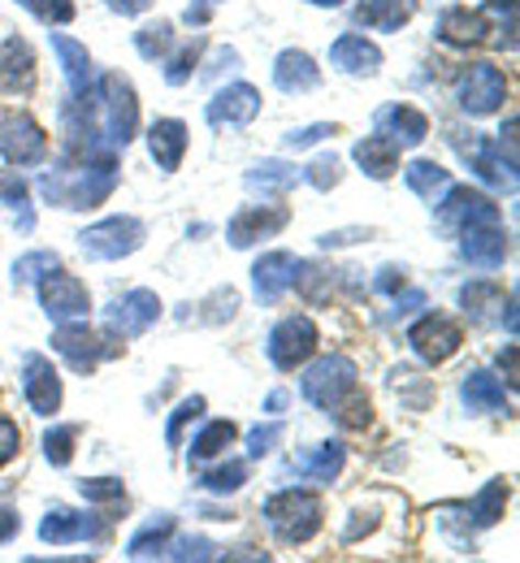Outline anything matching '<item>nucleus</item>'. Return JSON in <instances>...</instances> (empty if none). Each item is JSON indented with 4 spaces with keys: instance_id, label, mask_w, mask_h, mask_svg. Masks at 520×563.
Segmentation results:
<instances>
[{
    "instance_id": "1",
    "label": "nucleus",
    "mask_w": 520,
    "mask_h": 563,
    "mask_svg": "<svg viewBox=\"0 0 520 563\" xmlns=\"http://www.w3.org/2000/svg\"><path fill=\"white\" fill-rule=\"evenodd\" d=\"M122 183L118 152H96L82 161H62L57 169L40 174V196L57 209H100Z\"/></svg>"
},
{
    "instance_id": "2",
    "label": "nucleus",
    "mask_w": 520,
    "mask_h": 563,
    "mask_svg": "<svg viewBox=\"0 0 520 563\" xmlns=\"http://www.w3.org/2000/svg\"><path fill=\"white\" fill-rule=\"evenodd\" d=\"M87 100H91L96 135L109 152H122L140 135V100H135V87H131L126 74L104 70L96 78V87L87 91Z\"/></svg>"
},
{
    "instance_id": "3",
    "label": "nucleus",
    "mask_w": 520,
    "mask_h": 563,
    "mask_svg": "<svg viewBox=\"0 0 520 563\" xmlns=\"http://www.w3.org/2000/svg\"><path fill=\"white\" fill-rule=\"evenodd\" d=\"M265 525L283 547H303V542H312L321 533L325 507L312 490L291 486V490H278L265 498Z\"/></svg>"
},
{
    "instance_id": "4",
    "label": "nucleus",
    "mask_w": 520,
    "mask_h": 563,
    "mask_svg": "<svg viewBox=\"0 0 520 563\" xmlns=\"http://www.w3.org/2000/svg\"><path fill=\"white\" fill-rule=\"evenodd\" d=\"M361 386V368L352 355H321L303 377H299V395L303 404H312L317 412H334L343 395H352Z\"/></svg>"
},
{
    "instance_id": "5",
    "label": "nucleus",
    "mask_w": 520,
    "mask_h": 563,
    "mask_svg": "<svg viewBox=\"0 0 520 563\" xmlns=\"http://www.w3.org/2000/svg\"><path fill=\"white\" fill-rule=\"evenodd\" d=\"M144 239H148V225L140 217L122 212V217H104V221L87 225L78 234V247L87 261H126L144 247Z\"/></svg>"
},
{
    "instance_id": "6",
    "label": "nucleus",
    "mask_w": 520,
    "mask_h": 563,
    "mask_svg": "<svg viewBox=\"0 0 520 563\" xmlns=\"http://www.w3.org/2000/svg\"><path fill=\"white\" fill-rule=\"evenodd\" d=\"M53 352L62 355L75 373H91L100 360H113L122 355V339L109 330V334H96L87 321H62L53 330Z\"/></svg>"
},
{
    "instance_id": "7",
    "label": "nucleus",
    "mask_w": 520,
    "mask_h": 563,
    "mask_svg": "<svg viewBox=\"0 0 520 563\" xmlns=\"http://www.w3.org/2000/svg\"><path fill=\"white\" fill-rule=\"evenodd\" d=\"M317 347H321L317 321L303 317V312H291V317H283V321L269 330L265 355H269V364H274L278 373H296V368H303V364L317 355Z\"/></svg>"
},
{
    "instance_id": "8",
    "label": "nucleus",
    "mask_w": 520,
    "mask_h": 563,
    "mask_svg": "<svg viewBox=\"0 0 520 563\" xmlns=\"http://www.w3.org/2000/svg\"><path fill=\"white\" fill-rule=\"evenodd\" d=\"M504 100H508V74L490 62H473L455 82V104L468 118H490L504 109Z\"/></svg>"
},
{
    "instance_id": "9",
    "label": "nucleus",
    "mask_w": 520,
    "mask_h": 563,
    "mask_svg": "<svg viewBox=\"0 0 520 563\" xmlns=\"http://www.w3.org/2000/svg\"><path fill=\"white\" fill-rule=\"evenodd\" d=\"M0 156L9 165H40L48 156V131L26 109H0Z\"/></svg>"
},
{
    "instance_id": "10",
    "label": "nucleus",
    "mask_w": 520,
    "mask_h": 563,
    "mask_svg": "<svg viewBox=\"0 0 520 563\" xmlns=\"http://www.w3.org/2000/svg\"><path fill=\"white\" fill-rule=\"evenodd\" d=\"M473 169L482 183L517 196V118H508V135L504 140H477L468 152Z\"/></svg>"
},
{
    "instance_id": "11",
    "label": "nucleus",
    "mask_w": 520,
    "mask_h": 563,
    "mask_svg": "<svg viewBox=\"0 0 520 563\" xmlns=\"http://www.w3.org/2000/svg\"><path fill=\"white\" fill-rule=\"evenodd\" d=\"M35 286H40V308H44L48 321H57V325L62 321H87V312H91L87 282H78L75 274H62V265H57V269H48Z\"/></svg>"
},
{
    "instance_id": "12",
    "label": "nucleus",
    "mask_w": 520,
    "mask_h": 563,
    "mask_svg": "<svg viewBox=\"0 0 520 563\" xmlns=\"http://www.w3.org/2000/svg\"><path fill=\"white\" fill-rule=\"evenodd\" d=\"M408 347L417 352L421 364L439 368V364H446L451 355L464 347V330H460L451 317H443V312H425V317L408 330Z\"/></svg>"
},
{
    "instance_id": "13",
    "label": "nucleus",
    "mask_w": 520,
    "mask_h": 563,
    "mask_svg": "<svg viewBox=\"0 0 520 563\" xmlns=\"http://www.w3.org/2000/svg\"><path fill=\"white\" fill-rule=\"evenodd\" d=\"M161 295L148 290V286H135V290H126V295H118L109 308H104V317H109V330L118 334V339H140V334H148L152 325L161 321Z\"/></svg>"
},
{
    "instance_id": "14",
    "label": "nucleus",
    "mask_w": 520,
    "mask_h": 563,
    "mask_svg": "<svg viewBox=\"0 0 520 563\" xmlns=\"http://www.w3.org/2000/svg\"><path fill=\"white\" fill-rule=\"evenodd\" d=\"M22 399H26V408H31L35 417L62 412L66 390H62V373L53 368L48 355H40V352L22 355Z\"/></svg>"
},
{
    "instance_id": "15",
    "label": "nucleus",
    "mask_w": 520,
    "mask_h": 563,
    "mask_svg": "<svg viewBox=\"0 0 520 563\" xmlns=\"http://www.w3.org/2000/svg\"><path fill=\"white\" fill-rule=\"evenodd\" d=\"M455 239H460V256L473 269H504V261L512 256V243H508L504 221H473Z\"/></svg>"
},
{
    "instance_id": "16",
    "label": "nucleus",
    "mask_w": 520,
    "mask_h": 563,
    "mask_svg": "<svg viewBox=\"0 0 520 563\" xmlns=\"http://www.w3.org/2000/svg\"><path fill=\"white\" fill-rule=\"evenodd\" d=\"M430 209L439 217V230H443V234H460V230L473 225V221H499V205H495L490 196L473 191V187H446L443 200L430 205Z\"/></svg>"
},
{
    "instance_id": "17",
    "label": "nucleus",
    "mask_w": 520,
    "mask_h": 563,
    "mask_svg": "<svg viewBox=\"0 0 520 563\" xmlns=\"http://www.w3.org/2000/svg\"><path fill=\"white\" fill-rule=\"evenodd\" d=\"M287 221H291V209H274V205H247V209H239L230 217V225H225V239H230V247H256V243H265V239H274V234H283L287 230Z\"/></svg>"
},
{
    "instance_id": "18",
    "label": "nucleus",
    "mask_w": 520,
    "mask_h": 563,
    "mask_svg": "<svg viewBox=\"0 0 520 563\" xmlns=\"http://www.w3.org/2000/svg\"><path fill=\"white\" fill-rule=\"evenodd\" d=\"M460 303H464V312L473 321H482V325L486 321H504L508 334L517 339V295H504L499 282H468L460 290Z\"/></svg>"
},
{
    "instance_id": "19",
    "label": "nucleus",
    "mask_w": 520,
    "mask_h": 563,
    "mask_svg": "<svg viewBox=\"0 0 520 563\" xmlns=\"http://www.w3.org/2000/svg\"><path fill=\"white\" fill-rule=\"evenodd\" d=\"M204 118H209V126H247V122H256L261 118V91L252 87V82H230L222 87L209 104H204Z\"/></svg>"
},
{
    "instance_id": "20",
    "label": "nucleus",
    "mask_w": 520,
    "mask_h": 563,
    "mask_svg": "<svg viewBox=\"0 0 520 563\" xmlns=\"http://www.w3.org/2000/svg\"><path fill=\"white\" fill-rule=\"evenodd\" d=\"M373 126H377V135H386V140H395L399 147H417V143L430 140V118L421 113V109H412V104H381L377 113H373Z\"/></svg>"
},
{
    "instance_id": "21",
    "label": "nucleus",
    "mask_w": 520,
    "mask_h": 563,
    "mask_svg": "<svg viewBox=\"0 0 520 563\" xmlns=\"http://www.w3.org/2000/svg\"><path fill=\"white\" fill-rule=\"evenodd\" d=\"M296 252H265L256 265H252V290H256V299L261 303H278L287 290H291V282H296Z\"/></svg>"
},
{
    "instance_id": "22",
    "label": "nucleus",
    "mask_w": 520,
    "mask_h": 563,
    "mask_svg": "<svg viewBox=\"0 0 520 563\" xmlns=\"http://www.w3.org/2000/svg\"><path fill=\"white\" fill-rule=\"evenodd\" d=\"M35 87V53L22 35L0 40V96H26Z\"/></svg>"
},
{
    "instance_id": "23",
    "label": "nucleus",
    "mask_w": 520,
    "mask_h": 563,
    "mask_svg": "<svg viewBox=\"0 0 520 563\" xmlns=\"http://www.w3.org/2000/svg\"><path fill=\"white\" fill-rule=\"evenodd\" d=\"M330 66L339 74H347V78H373V74L381 70V48L373 40H365V35L347 31V35H339L330 44Z\"/></svg>"
},
{
    "instance_id": "24",
    "label": "nucleus",
    "mask_w": 520,
    "mask_h": 563,
    "mask_svg": "<svg viewBox=\"0 0 520 563\" xmlns=\"http://www.w3.org/2000/svg\"><path fill=\"white\" fill-rule=\"evenodd\" d=\"M187 143H191V131H187V122H178V118H156L148 126V156L156 161V169H165V174L182 169Z\"/></svg>"
},
{
    "instance_id": "25",
    "label": "nucleus",
    "mask_w": 520,
    "mask_h": 563,
    "mask_svg": "<svg viewBox=\"0 0 520 563\" xmlns=\"http://www.w3.org/2000/svg\"><path fill=\"white\" fill-rule=\"evenodd\" d=\"M439 40L451 44V48H482L490 40V18L482 9L455 4V9H446L443 18H439Z\"/></svg>"
},
{
    "instance_id": "26",
    "label": "nucleus",
    "mask_w": 520,
    "mask_h": 563,
    "mask_svg": "<svg viewBox=\"0 0 520 563\" xmlns=\"http://www.w3.org/2000/svg\"><path fill=\"white\" fill-rule=\"evenodd\" d=\"M48 44H53V53H57V62H62V74H66L70 96L91 91V87H96V66H91L87 44H78V40L62 35V31H53V26H48Z\"/></svg>"
},
{
    "instance_id": "27",
    "label": "nucleus",
    "mask_w": 520,
    "mask_h": 563,
    "mask_svg": "<svg viewBox=\"0 0 520 563\" xmlns=\"http://www.w3.org/2000/svg\"><path fill=\"white\" fill-rule=\"evenodd\" d=\"M100 533V520L87 516V511H75V507H53L44 520H40V538L48 547H70V542H87Z\"/></svg>"
},
{
    "instance_id": "28",
    "label": "nucleus",
    "mask_w": 520,
    "mask_h": 563,
    "mask_svg": "<svg viewBox=\"0 0 520 563\" xmlns=\"http://www.w3.org/2000/svg\"><path fill=\"white\" fill-rule=\"evenodd\" d=\"M460 399H464V408L477 412V417H499V412H508L504 382H499L495 373H486V368L464 373V382H460Z\"/></svg>"
},
{
    "instance_id": "29",
    "label": "nucleus",
    "mask_w": 520,
    "mask_h": 563,
    "mask_svg": "<svg viewBox=\"0 0 520 563\" xmlns=\"http://www.w3.org/2000/svg\"><path fill=\"white\" fill-rule=\"evenodd\" d=\"M274 87L287 91V96H303V91L321 87V66H317L303 48H287V53H278V62H274Z\"/></svg>"
},
{
    "instance_id": "30",
    "label": "nucleus",
    "mask_w": 520,
    "mask_h": 563,
    "mask_svg": "<svg viewBox=\"0 0 520 563\" xmlns=\"http://www.w3.org/2000/svg\"><path fill=\"white\" fill-rule=\"evenodd\" d=\"M296 183H299V165L278 161V156H265V161H256L243 174V187L247 191H261V196H287Z\"/></svg>"
},
{
    "instance_id": "31",
    "label": "nucleus",
    "mask_w": 520,
    "mask_h": 563,
    "mask_svg": "<svg viewBox=\"0 0 520 563\" xmlns=\"http://www.w3.org/2000/svg\"><path fill=\"white\" fill-rule=\"evenodd\" d=\"M347 464V446L343 442H321L312 451L296 455V473L303 482H317V486H330Z\"/></svg>"
},
{
    "instance_id": "32",
    "label": "nucleus",
    "mask_w": 520,
    "mask_h": 563,
    "mask_svg": "<svg viewBox=\"0 0 520 563\" xmlns=\"http://www.w3.org/2000/svg\"><path fill=\"white\" fill-rule=\"evenodd\" d=\"M417 4L421 0H361L356 4V22L361 26H369V31H399V26H408L412 18H417Z\"/></svg>"
},
{
    "instance_id": "33",
    "label": "nucleus",
    "mask_w": 520,
    "mask_h": 563,
    "mask_svg": "<svg viewBox=\"0 0 520 563\" xmlns=\"http://www.w3.org/2000/svg\"><path fill=\"white\" fill-rule=\"evenodd\" d=\"M352 156H356V165L369 174L373 183H386L399 169V143L386 140V135H365V140L352 147Z\"/></svg>"
},
{
    "instance_id": "34",
    "label": "nucleus",
    "mask_w": 520,
    "mask_h": 563,
    "mask_svg": "<svg viewBox=\"0 0 520 563\" xmlns=\"http://www.w3.org/2000/svg\"><path fill=\"white\" fill-rule=\"evenodd\" d=\"M403 183H408V191L421 196L425 205H439L443 191L451 187V169H443L439 161H412V165L403 169Z\"/></svg>"
},
{
    "instance_id": "35",
    "label": "nucleus",
    "mask_w": 520,
    "mask_h": 563,
    "mask_svg": "<svg viewBox=\"0 0 520 563\" xmlns=\"http://www.w3.org/2000/svg\"><path fill=\"white\" fill-rule=\"evenodd\" d=\"M508 482L504 477H495V482H486L477 498L468 503V525L473 529H490V525H499L504 520V507H508Z\"/></svg>"
},
{
    "instance_id": "36",
    "label": "nucleus",
    "mask_w": 520,
    "mask_h": 563,
    "mask_svg": "<svg viewBox=\"0 0 520 563\" xmlns=\"http://www.w3.org/2000/svg\"><path fill=\"white\" fill-rule=\"evenodd\" d=\"M169 538H174V516L161 511L156 520H148V525L126 542V560H156V555H165Z\"/></svg>"
},
{
    "instance_id": "37",
    "label": "nucleus",
    "mask_w": 520,
    "mask_h": 563,
    "mask_svg": "<svg viewBox=\"0 0 520 563\" xmlns=\"http://www.w3.org/2000/svg\"><path fill=\"white\" fill-rule=\"evenodd\" d=\"M234 438H239V424L234 421H209L196 438H191V464H204V460H218L225 455V446H234Z\"/></svg>"
},
{
    "instance_id": "38",
    "label": "nucleus",
    "mask_w": 520,
    "mask_h": 563,
    "mask_svg": "<svg viewBox=\"0 0 520 563\" xmlns=\"http://www.w3.org/2000/svg\"><path fill=\"white\" fill-rule=\"evenodd\" d=\"M0 205L18 212V230L31 234V225H35V217H31V187H26V178H18V169L0 174Z\"/></svg>"
},
{
    "instance_id": "39",
    "label": "nucleus",
    "mask_w": 520,
    "mask_h": 563,
    "mask_svg": "<svg viewBox=\"0 0 520 563\" xmlns=\"http://www.w3.org/2000/svg\"><path fill=\"white\" fill-rule=\"evenodd\" d=\"M291 286H299V295H303L312 308H317V303H330V295H334V269H325V265H303V261H299Z\"/></svg>"
},
{
    "instance_id": "40",
    "label": "nucleus",
    "mask_w": 520,
    "mask_h": 563,
    "mask_svg": "<svg viewBox=\"0 0 520 563\" xmlns=\"http://www.w3.org/2000/svg\"><path fill=\"white\" fill-rule=\"evenodd\" d=\"M330 417L339 421V429H347V433H365V429L373 424V404H369V395H365V390L356 386L352 395H343V399H339V408H334Z\"/></svg>"
},
{
    "instance_id": "41",
    "label": "nucleus",
    "mask_w": 520,
    "mask_h": 563,
    "mask_svg": "<svg viewBox=\"0 0 520 563\" xmlns=\"http://www.w3.org/2000/svg\"><path fill=\"white\" fill-rule=\"evenodd\" d=\"M135 48H140V57H144V62H161V57H169V48H174V22H165V18L144 22V26L135 31Z\"/></svg>"
},
{
    "instance_id": "42",
    "label": "nucleus",
    "mask_w": 520,
    "mask_h": 563,
    "mask_svg": "<svg viewBox=\"0 0 520 563\" xmlns=\"http://www.w3.org/2000/svg\"><path fill=\"white\" fill-rule=\"evenodd\" d=\"M200 57H204V35H196L191 44H182L178 53H169L165 82H169V87H182V82H191V78H196V70H200Z\"/></svg>"
},
{
    "instance_id": "43",
    "label": "nucleus",
    "mask_w": 520,
    "mask_h": 563,
    "mask_svg": "<svg viewBox=\"0 0 520 563\" xmlns=\"http://www.w3.org/2000/svg\"><path fill=\"white\" fill-rule=\"evenodd\" d=\"M390 386H395V395L403 399L408 412H421V408L434 399V386H430L425 377H417L412 368H395V373H390Z\"/></svg>"
},
{
    "instance_id": "44",
    "label": "nucleus",
    "mask_w": 520,
    "mask_h": 563,
    "mask_svg": "<svg viewBox=\"0 0 520 563\" xmlns=\"http://www.w3.org/2000/svg\"><path fill=\"white\" fill-rule=\"evenodd\" d=\"M75 442H78V424H53L44 433V460L53 468H70L75 464Z\"/></svg>"
},
{
    "instance_id": "45",
    "label": "nucleus",
    "mask_w": 520,
    "mask_h": 563,
    "mask_svg": "<svg viewBox=\"0 0 520 563\" xmlns=\"http://www.w3.org/2000/svg\"><path fill=\"white\" fill-rule=\"evenodd\" d=\"M247 486V464L243 460H225L218 468H209L204 477H200V490L209 494H234Z\"/></svg>"
},
{
    "instance_id": "46",
    "label": "nucleus",
    "mask_w": 520,
    "mask_h": 563,
    "mask_svg": "<svg viewBox=\"0 0 520 563\" xmlns=\"http://www.w3.org/2000/svg\"><path fill=\"white\" fill-rule=\"evenodd\" d=\"M204 417V395H191V399H182L174 412H169V424H165V446L174 451V446H182V433H187V424H196Z\"/></svg>"
},
{
    "instance_id": "47",
    "label": "nucleus",
    "mask_w": 520,
    "mask_h": 563,
    "mask_svg": "<svg viewBox=\"0 0 520 563\" xmlns=\"http://www.w3.org/2000/svg\"><path fill=\"white\" fill-rule=\"evenodd\" d=\"M299 178L312 183L317 191H334V187L343 183V161H339L334 152H321V156H312L308 169H299Z\"/></svg>"
},
{
    "instance_id": "48",
    "label": "nucleus",
    "mask_w": 520,
    "mask_h": 563,
    "mask_svg": "<svg viewBox=\"0 0 520 563\" xmlns=\"http://www.w3.org/2000/svg\"><path fill=\"white\" fill-rule=\"evenodd\" d=\"M26 13H35L44 26H70L75 22V0H18Z\"/></svg>"
},
{
    "instance_id": "49",
    "label": "nucleus",
    "mask_w": 520,
    "mask_h": 563,
    "mask_svg": "<svg viewBox=\"0 0 520 563\" xmlns=\"http://www.w3.org/2000/svg\"><path fill=\"white\" fill-rule=\"evenodd\" d=\"M62 256L57 252H26L18 265H13V286H26V282H40L48 269H57Z\"/></svg>"
},
{
    "instance_id": "50",
    "label": "nucleus",
    "mask_w": 520,
    "mask_h": 563,
    "mask_svg": "<svg viewBox=\"0 0 520 563\" xmlns=\"http://www.w3.org/2000/svg\"><path fill=\"white\" fill-rule=\"evenodd\" d=\"M78 494L87 503H122L126 498V482L122 477H87V482H78Z\"/></svg>"
},
{
    "instance_id": "51",
    "label": "nucleus",
    "mask_w": 520,
    "mask_h": 563,
    "mask_svg": "<svg viewBox=\"0 0 520 563\" xmlns=\"http://www.w3.org/2000/svg\"><path fill=\"white\" fill-rule=\"evenodd\" d=\"M283 433H287V424L283 421H269V424H256L252 433H247V455L252 460H261V455H269L278 442H283Z\"/></svg>"
},
{
    "instance_id": "52",
    "label": "nucleus",
    "mask_w": 520,
    "mask_h": 563,
    "mask_svg": "<svg viewBox=\"0 0 520 563\" xmlns=\"http://www.w3.org/2000/svg\"><path fill=\"white\" fill-rule=\"evenodd\" d=\"M213 551H218V547H213L209 538H178V542L169 538V547H165L169 560H213Z\"/></svg>"
},
{
    "instance_id": "53",
    "label": "nucleus",
    "mask_w": 520,
    "mask_h": 563,
    "mask_svg": "<svg viewBox=\"0 0 520 563\" xmlns=\"http://www.w3.org/2000/svg\"><path fill=\"white\" fill-rule=\"evenodd\" d=\"M334 135H339L334 122H312V126L287 131V147H291V152H303V147H312V143H321V140H334Z\"/></svg>"
},
{
    "instance_id": "54",
    "label": "nucleus",
    "mask_w": 520,
    "mask_h": 563,
    "mask_svg": "<svg viewBox=\"0 0 520 563\" xmlns=\"http://www.w3.org/2000/svg\"><path fill=\"white\" fill-rule=\"evenodd\" d=\"M18 451H22V429L9 421V417H0V468L13 464Z\"/></svg>"
},
{
    "instance_id": "55",
    "label": "nucleus",
    "mask_w": 520,
    "mask_h": 563,
    "mask_svg": "<svg viewBox=\"0 0 520 563\" xmlns=\"http://www.w3.org/2000/svg\"><path fill=\"white\" fill-rule=\"evenodd\" d=\"M213 9H218V0H191V4L182 9V22H187V26H204V22L213 18Z\"/></svg>"
},
{
    "instance_id": "56",
    "label": "nucleus",
    "mask_w": 520,
    "mask_h": 563,
    "mask_svg": "<svg viewBox=\"0 0 520 563\" xmlns=\"http://www.w3.org/2000/svg\"><path fill=\"white\" fill-rule=\"evenodd\" d=\"M361 239H369V230H334V234H321V247H347Z\"/></svg>"
},
{
    "instance_id": "57",
    "label": "nucleus",
    "mask_w": 520,
    "mask_h": 563,
    "mask_svg": "<svg viewBox=\"0 0 520 563\" xmlns=\"http://www.w3.org/2000/svg\"><path fill=\"white\" fill-rule=\"evenodd\" d=\"M377 290H381V295H399V290H403V269L386 265V269L377 274Z\"/></svg>"
},
{
    "instance_id": "58",
    "label": "nucleus",
    "mask_w": 520,
    "mask_h": 563,
    "mask_svg": "<svg viewBox=\"0 0 520 563\" xmlns=\"http://www.w3.org/2000/svg\"><path fill=\"white\" fill-rule=\"evenodd\" d=\"M113 13H122V18H140V13H148L156 0H104Z\"/></svg>"
},
{
    "instance_id": "59",
    "label": "nucleus",
    "mask_w": 520,
    "mask_h": 563,
    "mask_svg": "<svg viewBox=\"0 0 520 563\" xmlns=\"http://www.w3.org/2000/svg\"><path fill=\"white\" fill-rule=\"evenodd\" d=\"M430 299H425V290H408V295H395V312L399 317H408V312H417V308H425Z\"/></svg>"
},
{
    "instance_id": "60",
    "label": "nucleus",
    "mask_w": 520,
    "mask_h": 563,
    "mask_svg": "<svg viewBox=\"0 0 520 563\" xmlns=\"http://www.w3.org/2000/svg\"><path fill=\"white\" fill-rule=\"evenodd\" d=\"M18 529H22V520H18V511H9V507H0V547H4V542H13V538H18Z\"/></svg>"
},
{
    "instance_id": "61",
    "label": "nucleus",
    "mask_w": 520,
    "mask_h": 563,
    "mask_svg": "<svg viewBox=\"0 0 520 563\" xmlns=\"http://www.w3.org/2000/svg\"><path fill=\"white\" fill-rule=\"evenodd\" d=\"M499 368H504V373H508V382L517 386V343H508V347L499 352Z\"/></svg>"
},
{
    "instance_id": "62",
    "label": "nucleus",
    "mask_w": 520,
    "mask_h": 563,
    "mask_svg": "<svg viewBox=\"0 0 520 563\" xmlns=\"http://www.w3.org/2000/svg\"><path fill=\"white\" fill-rule=\"evenodd\" d=\"M287 404H291V395H287V390H274V395L265 399V412H274V417H278V412L287 408Z\"/></svg>"
},
{
    "instance_id": "63",
    "label": "nucleus",
    "mask_w": 520,
    "mask_h": 563,
    "mask_svg": "<svg viewBox=\"0 0 520 563\" xmlns=\"http://www.w3.org/2000/svg\"><path fill=\"white\" fill-rule=\"evenodd\" d=\"M308 4H317V9H339V4H347V0H308Z\"/></svg>"
}]
</instances>
